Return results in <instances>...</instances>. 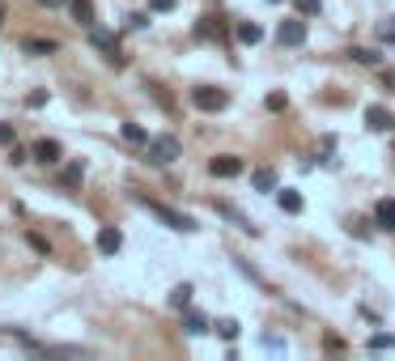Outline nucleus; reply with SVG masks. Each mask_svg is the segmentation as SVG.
Masks as SVG:
<instances>
[{
  "label": "nucleus",
  "mask_w": 395,
  "mask_h": 361,
  "mask_svg": "<svg viewBox=\"0 0 395 361\" xmlns=\"http://www.w3.org/2000/svg\"><path fill=\"white\" fill-rule=\"evenodd\" d=\"M145 157H149L153 166H170V162L183 157V144H179V136H170V132L149 136V144H145Z\"/></svg>",
  "instance_id": "1"
},
{
  "label": "nucleus",
  "mask_w": 395,
  "mask_h": 361,
  "mask_svg": "<svg viewBox=\"0 0 395 361\" xmlns=\"http://www.w3.org/2000/svg\"><path fill=\"white\" fill-rule=\"evenodd\" d=\"M145 208H149L162 226H170V230H183V234H191L195 230V217H187V212H179V208H170V204H158V200H140Z\"/></svg>",
  "instance_id": "2"
},
{
  "label": "nucleus",
  "mask_w": 395,
  "mask_h": 361,
  "mask_svg": "<svg viewBox=\"0 0 395 361\" xmlns=\"http://www.w3.org/2000/svg\"><path fill=\"white\" fill-rule=\"evenodd\" d=\"M89 43L98 47V52H107V60H111L115 68H123V64H128V56L119 52V43H115V34H111V30H103V26H89Z\"/></svg>",
  "instance_id": "3"
},
{
  "label": "nucleus",
  "mask_w": 395,
  "mask_h": 361,
  "mask_svg": "<svg viewBox=\"0 0 395 361\" xmlns=\"http://www.w3.org/2000/svg\"><path fill=\"white\" fill-rule=\"evenodd\" d=\"M277 43H281V47H302V43H306V21H302V13L281 21V26H277Z\"/></svg>",
  "instance_id": "4"
},
{
  "label": "nucleus",
  "mask_w": 395,
  "mask_h": 361,
  "mask_svg": "<svg viewBox=\"0 0 395 361\" xmlns=\"http://www.w3.org/2000/svg\"><path fill=\"white\" fill-rule=\"evenodd\" d=\"M191 102L200 107V111H226L230 107V94L226 89H213V85H200V89H191Z\"/></svg>",
  "instance_id": "5"
},
{
  "label": "nucleus",
  "mask_w": 395,
  "mask_h": 361,
  "mask_svg": "<svg viewBox=\"0 0 395 361\" xmlns=\"http://www.w3.org/2000/svg\"><path fill=\"white\" fill-rule=\"evenodd\" d=\"M209 171H213L217 179H238V175H242V157L221 153V157H213V162H209Z\"/></svg>",
  "instance_id": "6"
},
{
  "label": "nucleus",
  "mask_w": 395,
  "mask_h": 361,
  "mask_svg": "<svg viewBox=\"0 0 395 361\" xmlns=\"http://www.w3.org/2000/svg\"><path fill=\"white\" fill-rule=\"evenodd\" d=\"M60 157H64V149H60V140H39L34 144V162H43V166H60Z\"/></svg>",
  "instance_id": "7"
},
{
  "label": "nucleus",
  "mask_w": 395,
  "mask_h": 361,
  "mask_svg": "<svg viewBox=\"0 0 395 361\" xmlns=\"http://www.w3.org/2000/svg\"><path fill=\"white\" fill-rule=\"evenodd\" d=\"M391 124H395V119H391L387 107H365V128L370 132H391Z\"/></svg>",
  "instance_id": "8"
},
{
  "label": "nucleus",
  "mask_w": 395,
  "mask_h": 361,
  "mask_svg": "<svg viewBox=\"0 0 395 361\" xmlns=\"http://www.w3.org/2000/svg\"><path fill=\"white\" fill-rule=\"evenodd\" d=\"M119 247H123V234H119L115 226L98 230V251H103V255H119Z\"/></svg>",
  "instance_id": "9"
},
{
  "label": "nucleus",
  "mask_w": 395,
  "mask_h": 361,
  "mask_svg": "<svg viewBox=\"0 0 395 361\" xmlns=\"http://www.w3.org/2000/svg\"><path fill=\"white\" fill-rule=\"evenodd\" d=\"M374 226L387 230V234H395V200H378V208H374Z\"/></svg>",
  "instance_id": "10"
},
{
  "label": "nucleus",
  "mask_w": 395,
  "mask_h": 361,
  "mask_svg": "<svg viewBox=\"0 0 395 361\" xmlns=\"http://www.w3.org/2000/svg\"><path fill=\"white\" fill-rule=\"evenodd\" d=\"M72 5V17H77V26H98V17H94V0H68Z\"/></svg>",
  "instance_id": "11"
},
{
  "label": "nucleus",
  "mask_w": 395,
  "mask_h": 361,
  "mask_svg": "<svg viewBox=\"0 0 395 361\" xmlns=\"http://www.w3.org/2000/svg\"><path fill=\"white\" fill-rule=\"evenodd\" d=\"M217 217H230V221H234V226H238L242 234H259V230L251 226V217H242V212H238L234 204H217Z\"/></svg>",
  "instance_id": "12"
},
{
  "label": "nucleus",
  "mask_w": 395,
  "mask_h": 361,
  "mask_svg": "<svg viewBox=\"0 0 395 361\" xmlns=\"http://www.w3.org/2000/svg\"><path fill=\"white\" fill-rule=\"evenodd\" d=\"M251 187L255 191H277V171L273 166H259V171L251 175Z\"/></svg>",
  "instance_id": "13"
},
{
  "label": "nucleus",
  "mask_w": 395,
  "mask_h": 361,
  "mask_svg": "<svg viewBox=\"0 0 395 361\" xmlns=\"http://www.w3.org/2000/svg\"><path fill=\"white\" fill-rule=\"evenodd\" d=\"M277 204H281L285 212H302V208H306V204H302V191H293V187L277 191Z\"/></svg>",
  "instance_id": "14"
},
{
  "label": "nucleus",
  "mask_w": 395,
  "mask_h": 361,
  "mask_svg": "<svg viewBox=\"0 0 395 361\" xmlns=\"http://www.w3.org/2000/svg\"><path fill=\"white\" fill-rule=\"evenodd\" d=\"M183 331L187 336H204L209 331V319L200 315V310H187V315H183Z\"/></svg>",
  "instance_id": "15"
},
{
  "label": "nucleus",
  "mask_w": 395,
  "mask_h": 361,
  "mask_svg": "<svg viewBox=\"0 0 395 361\" xmlns=\"http://www.w3.org/2000/svg\"><path fill=\"white\" fill-rule=\"evenodd\" d=\"M21 47H26L30 56H52V52H60V43H56V39H26Z\"/></svg>",
  "instance_id": "16"
},
{
  "label": "nucleus",
  "mask_w": 395,
  "mask_h": 361,
  "mask_svg": "<svg viewBox=\"0 0 395 361\" xmlns=\"http://www.w3.org/2000/svg\"><path fill=\"white\" fill-rule=\"evenodd\" d=\"M264 39V30L255 26V21H238V43H246V47H255Z\"/></svg>",
  "instance_id": "17"
},
{
  "label": "nucleus",
  "mask_w": 395,
  "mask_h": 361,
  "mask_svg": "<svg viewBox=\"0 0 395 361\" xmlns=\"http://www.w3.org/2000/svg\"><path fill=\"white\" fill-rule=\"evenodd\" d=\"M170 306H175V310H187V306H191V285H187V281L170 289Z\"/></svg>",
  "instance_id": "18"
},
{
  "label": "nucleus",
  "mask_w": 395,
  "mask_h": 361,
  "mask_svg": "<svg viewBox=\"0 0 395 361\" xmlns=\"http://www.w3.org/2000/svg\"><path fill=\"white\" fill-rule=\"evenodd\" d=\"M81 179H85V166H81V162H72V166H64V175H60V183H64V187H77Z\"/></svg>",
  "instance_id": "19"
},
{
  "label": "nucleus",
  "mask_w": 395,
  "mask_h": 361,
  "mask_svg": "<svg viewBox=\"0 0 395 361\" xmlns=\"http://www.w3.org/2000/svg\"><path fill=\"white\" fill-rule=\"evenodd\" d=\"M238 331H242L238 319H217V336H221V340H238Z\"/></svg>",
  "instance_id": "20"
},
{
  "label": "nucleus",
  "mask_w": 395,
  "mask_h": 361,
  "mask_svg": "<svg viewBox=\"0 0 395 361\" xmlns=\"http://www.w3.org/2000/svg\"><path fill=\"white\" fill-rule=\"evenodd\" d=\"M195 34H200V39H221V21H217V17H200Z\"/></svg>",
  "instance_id": "21"
},
{
  "label": "nucleus",
  "mask_w": 395,
  "mask_h": 361,
  "mask_svg": "<svg viewBox=\"0 0 395 361\" xmlns=\"http://www.w3.org/2000/svg\"><path fill=\"white\" fill-rule=\"evenodd\" d=\"M123 140L128 144H149V132H145L140 124H123Z\"/></svg>",
  "instance_id": "22"
},
{
  "label": "nucleus",
  "mask_w": 395,
  "mask_h": 361,
  "mask_svg": "<svg viewBox=\"0 0 395 361\" xmlns=\"http://www.w3.org/2000/svg\"><path fill=\"white\" fill-rule=\"evenodd\" d=\"M264 107H268V111H285V107H289L285 89H273V94H268V98H264Z\"/></svg>",
  "instance_id": "23"
},
{
  "label": "nucleus",
  "mask_w": 395,
  "mask_h": 361,
  "mask_svg": "<svg viewBox=\"0 0 395 361\" xmlns=\"http://www.w3.org/2000/svg\"><path fill=\"white\" fill-rule=\"evenodd\" d=\"M349 56H353L357 64H378V60H383L378 52H370V47H353V52H349Z\"/></svg>",
  "instance_id": "24"
},
{
  "label": "nucleus",
  "mask_w": 395,
  "mask_h": 361,
  "mask_svg": "<svg viewBox=\"0 0 395 361\" xmlns=\"http://www.w3.org/2000/svg\"><path fill=\"white\" fill-rule=\"evenodd\" d=\"M378 43H387V47H395V17H387L383 26H378Z\"/></svg>",
  "instance_id": "25"
},
{
  "label": "nucleus",
  "mask_w": 395,
  "mask_h": 361,
  "mask_svg": "<svg viewBox=\"0 0 395 361\" xmlns=\"http://www.w3.org/2000/svg\"><path fill=\"white\" fill-rule=\"evenodd\" d=\"M370 349H374V353H378V349H395V336H383V331L370 336Z\"/></svg>",
  "instance_id": "26"
},
{
  "label": "nucleus",
  "mask_w": 395,
  "mask_h": 361,
  "mask_svg": "<svg viewBox=\"0 0 395 361\" xmlns=\"http://www.w3.org/2000/svg\"><path fill=\"white\" fill-rule=\"evenodd\" d=\"M293 9H298L302 17H314L319 13V0H293Z\"/></svg>",
  "instance_id": "27"
},
{
  "label": "nucleus",
  "mask_w": 395,
  "mask_h": 361,
  "mask_svg": "<svg viewBox=\"0 0 395 361\" xmlns=\"http://www.w3.org/2000/svg\"><path fill=\"white\" fill-rule=\"evenodd\" d=\"M0 144H5V149H9V144H17V132H13V124H0Z\"/></svg>",
  "instance_id": "28"
},
{
  "label": "nucleus",
  "mask_w": 395,
  "mask_h": 361,
  "mask_svg": "<svg viewBox=\"0 0 395 361\" xmlns=\"http://www.w3.org/2000/svg\"><path fill=\"white\" fill-rule=\"evenodd\" d=\"M30 157H34V153H26V149H17V144H9V162H13V166H21V162H30Z\"/></svg>",
  "instance_id": "29"
},
{
  "label": "nucleus",
  "mask_w": 395,
  "mask_h": 361,
  "mask_svg": "<svg viewBox=\"0 0 395 361\" xmlns=\"http://www.w3.org/2000/svg\"><path fill=\"white\" fill-rule=\"evenodd\" d=\"M175 5H179V0H149V13H170Z\"/></svg>",
  "instance_id": "30"
},
{
  "label": "nucleus",
  "mask_w": 395,
  "mask_h": 361,
  "mask_svg": "<svg viewBox=\"0 0 395 361\" xmlns=\"http://www.w3.org/2000/svg\"><path fill=\"white\" fill-rule=\"evenodd\" d=\"M264 349H273V353H285V340H281V336H273V331H268V336H264Z\"/></svg>",
  "instance_id": "31"
},
{
  "label": "nucleus",
  "mask_w": 395,
  "mask_h": 361,
  "mask_svg": "<svg viewBox=\"0 0 395 361\" xmlns=\"http://www.w3.org/2000/svg\"><path fill=\"white\" fill-rule=\"evenodd\" d=\"M145 26H149V17H145V13H128V30H145Z\"/></svg>",
  "instance_id": "32"
},
{
  "label": "nucleus",
  "mask_w": 395,
  "mask_h": 361,
  "mask_svg": "<svg viewBox=\"0 0 395 361\" xmlns=\"http://www.w3.org/2000/svg\"><path fill=\"white\" fill-rule=\"evenodd\" d=\"M43 102H47V89H34V94H30V98H26V107H30V111H39Z\"/></svg>",
  "instance_id": "33"
},
{
  "label": "nucleus",
  "mask_w": 395,
  "mask_h": 361,
  "mask_svg": "<svg viewBox=\"0 0 395 361\" xmlns=\"http://www.w3.org/2000/svg\"><path fill=\"white\" fill-rule=\"evenodd\" d=\"M30 247H34L39 255H52V247H47V238H39V234H30Z\"/></svg>",
  "instance_id": "34"
},
{
  "label": "nucleus",
  "mask_w": 395,
  "mask_h": 361,
  "mask_svg": "<svg viewBox=\"0 0 395 361\" xmlns=\"http://www.w3.org/2000/svg\"><path fill=\"white\" fill-rule=\"evenodd\" d=\"M39 5H47V9H60V5H64V0H39Z\"/></svg>",
  "instance_id": "35"
},
{
  "label": "nucleus",
  "mask_w": 395,
  "mask_h": 361,
  "mask_svg": "<svg viewBox=\"0 0 395 361\" xmlns=\"http://www.w3.org/2000/svg\"><path fill=\"white\" fill-rule=\"evenodd\" d=\"M268 5H281V0H268Z\"/></svg>",
  "instance_id": "36"
},
{
  "label": "nucleus",
  "mask_w": 395,
  "mask_h": 361,
  "mask_svg": "<svg viewBox=\"0 0 395 361\" xmlns=\"http://www.w3.org/2000/svg\"><path fill=\"white\" fill-rule=\"evenodd\" d=\"M0 21H5V9H0Z\"/></svg>",
  "instance_id": "37"
}]
</instances>
